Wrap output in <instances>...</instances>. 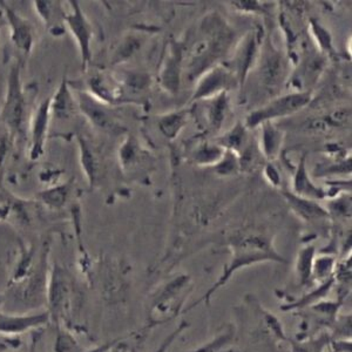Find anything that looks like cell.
Segmentation results:
<instances>
[{"instance_id": "11", "label": "cell", "mask_w": 352, "mask_h": 352, "mask_svg": "<svg viewBox=\"0 0 352 352\" xmlns=\"http://www.w3.org/2000/svg\"><path fill=\"white\" fill-rule=\"evenodd\" d=\"M295 188L297 192L311 197H322V192L320 189L315 188L311 182H309L308 176L305 173V164H300V170L297 173L296 180H295Z\"/></svg>"}, {"instance_id": "16", "label": "cell", "mask_w": 352, "mask_h": 352, "mask_svg": "<svg viewBox=\"0 0 352 352\" xmlns=\"http://www.w3.org/2000/svg\"><path fill=\"white\" fill-rule=\"evenodd\" d=\"M312 248L305 249V252L300 254V261H298V270L300 275L302 276L303 283L308 280L310 274H311L312 267Z\"/></svg>"}, {"instance_id": "2", "label": "cell", "mask_w": 352, "mask_h": 352, "mask_svg": "<svg viewBox=\"0 0 352 352\" xmlns=\"http://www.w3.org/2000/svg\"><path fill=\"white\" fill-rule=\"evenodd\" d=\"M50 320L48 312H39L32 315H14L0 312V335L16 336L46 324Z\"/></svg>"}, {"instance_id": "18", "label": "cell", "mask_w": 352, "mask_h": 352, "mask_svg": "<svg viewBox=\"0 0 352 352\" xmlns=\"http://www.w3.org/2000/svg\"><path fill=\"white\" fill-rule=\"evenodd\" d=\"M243 129L237 127L229 135L226 136L224 144H228V147H232V148H239L241 144H242V140H243Z\"/></svg>"}, {"instance_id": "1", "label": "cell", "mask_w": 352, "mask_h": 352, "mask_svg": "<svg viewBox=\"0 0 352 352\" xmlns=\"http://www.w3.org/2000/svg\"><path fill=\"white\" fill-rule=\"evenodd\" d=\"M310 100V96L307 93H298L292 96H283L280 99L274 101L272 104L264 107L262 111L252 113L248 118V126L254 127L261 124L262 121L268 122L270 119H275L278 116H285L296 112L298 109L305 107Z\"/></svg>"}, {"instance_id": "12", "label": "cell", "mask_w": 352, "mask_h": 352, "mask_svg": "<svg viewBox=\"0 0 352 352\" xmlns=\"http://www.w3.org/2000/svg\"><path fill=\"white\" fill-rule=\"evenodd\" d=\"M280 134L277 133V131L272 129L269 122H267V126H265L263 133L264 151L267 153V155L272 156V154H275L277 148H278V144H280Z\"/></svg>"}, {"instance_id": "9", "label": "cell", "mask_w": 352, "mask_h": 352, "mask_svg": "<svg viewBox=\"0 0 352 352\" xmlns=\"http://www.w3.org/2000/svg\"><path fill=\"white\" fill-rule=\"evenodd\" d=\"M287 197H288L289 204H292V208L295 209L296 212H298L303 219L311 220L315 217H322L325 215L324 210L314 202L302 200L300 197H294L290 194H288Z\"/></svg>"}, {"instance_id": "3", "label": "cell", "mask_w": 352, "mask_h": 352, "mask_svg": "<svg viewBox=\"0 0 352 352\" xmlns=\"http://www.w3.org/2000/svg\"><path fill=\"white\" fill-rule=\"evenodd\" d=\"M73 12L65 16V23L71 30L73 36L76 38L79 50H80L82 64H87L91 58V39H92V28L86 21V16L79 8L76 1H72Z\"/></svg>"}, {"instance_id": "10", "label": "cell", "mask_w": 352, "mask_h": 352, "mask_svg": "<svg viewBox=\"0 0 352 352\" xmlns=\"http://www.w3.org/2000/svg\"><path fill=\"white\" fill-rule=\"evenodd\" d=\"M227 74L222 72L221 69L214 71L210 73L201 84L200 88H199V93L197 96H204L212 94V93L217 91L219 88L222 87L226 82H227Z\"/></svg>"}, {"instance_id": "8", "label": "cell", "mask_w": 352, "mask_h": 352, "mask_svg": "<svg viewBox=\"0 0 352 352\" xmlns=\"http://www.w3.org/2000/svg\"><path fill=\"white\" fill-rule=\"evenodd\" d=\"M81 109L88 116V119L92 120L93 124H96L98 127L102 129H113L114 122L109 119L107 113L93 102L91 98L85 96L84 99H81Z\"/></svg>"}, {"instance_id": "4", "label": "cell", "mask_w": 352, "mask_h": 352, "mask_svg": "<svg viewBox=\"0 0 352 352\" xmlns=\"http://www.w3.org/2000/svg\"><path fill=\"white\" fill-rule=\"evenodd\" d=\"M18 78H19L18 71L13 69L12 74L10 76L8 96L5 104L4 114H3L4 120L12 129H18L21 127L23 111H24V100L21 96Z\"/></svg>"}, {"instance_id": "15", "label": "cell", "mask_w": 352, "mask_h": 352, "mask_svg": "<svg viewBox=\"0 0 352 352\" xmlns=\"http://www.w3.org/2000/svg\"><path fill=\"white\" fill-rule=\"evenodd\" d=\"M182 124H184L182 114H173V116L164 118V120L161 121V129L168 138L169 136L173 138L181 129Z\"/></svg>"}, {"instance_id": "7", "label": "cell", "mask_w": 352, "mask_h": 352, "mask_svg": "<svg viewBox=\"0 0 352 352\" xmlns=\"http://www.w3.org/2000/svg\"><path fill=\"white\" fill-rule=\"evenodd\" d=\"M50 107H51V102L50 101L41 104L39 112L36 114L34 124H33L32 157H38V156L41 155V151H43L45 135H46V131H47L48 111H50Z\"/></svg>"}, {"instance_id": "13", "label": "cell", "mask_w": 352, "mask_h": 352, "mask_svg": "<svg viewBox=\"0 0 352 352\" xmlns=\"http://www.w3.org/2000/svg\"><path fill=\"white\" fill-rule=\"evenodd\" d=\"M227 111V98L226 96H221L217 98V100L212 104L210 109V120H212V127L219 129L220 124L223 121L224 116Z\"/></svg>"}, {"instance_id": "14", "label": "cell", "mask_w": 352, "mask_h": 352, "mask_svg": "<svg viewBox=\"0 0 352 352\" xmlns=\"http://www.w3.org/2000/svg\"><path fill=\"white\" fill-rule=\"evenodd\" d=\"M53 109H56V116L66 118L72 112V99L68 96L65 88H61L60 92L56 98V104Z\"/></svg>"}, {"instance_id": "6", "label": "cell", "mask_w": 352, "mask_h": 352, "mask_svg": "<svg viewBox=\"0 0 352 352\" xmlns=\"http://www.w3.org/2000/svg\"><path fill=\"white\" fill-rule=\"evenodd\" d=\"M34 6L36 12L41 19L44 21L46 26H48L50 31L54 33H63L64 28L63 24L65 23L66 12L61 6L60 3L56 1H36Z\"/></svg>"}, {"instance_id": "5", "label": "cell", "mask_w": 352, "mask_h": 352, "mask_svg": "<svg viewBox=\"0 0 352 352\" xmlns=\"http://www.w3.org/2000/svg\"><path fill=\"white\" fill-rule=\"evenodd\" d=\"M5 13L8 16L10 26L12 28L13 43L18 48H21V51L30 52L33 44V31L31 25L21 16H18V14L11 11L10 8H5Z\"/></svg>"}, {"instance_id": "17", "label": "cell", "mask_w": 352, "mask_h": 352, "mask_svg": "<svg viewBox=\"0 0 352 352\" xmlns=\"http://www.w3.org/2000/svg\"><path fill=\"white\" fill-rule=\"evenodd\" d=\"M177 65H176L175 58H172L169 61L168 67L164 72V82L167 85V87L172 91H175L179 85V73H177Z\"/></svg>"}, {"instance_id": "19", "label": "cell", "mask_w": 352, "mask_h": 352, "mask_svg": "<svg viewBox=\"0 0 352 352\" xmlns=\"http://www.w3.org/2000/svg\"><path fill=\"white\" fill-rule=\"evenodd\" d=\"M3 305V296L0 295V305Z\"/></svg>"}]
</instances>
